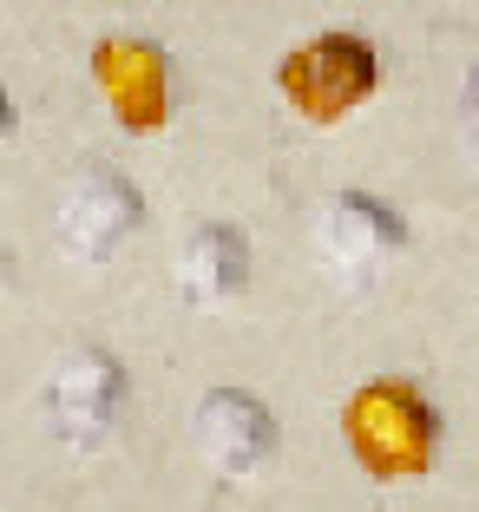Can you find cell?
Returning <instances> with one entry per match:
<instances>
[{
    "mask_svg": "<svg viewBox=\"0 0 479 512\" xmlns=\"http://www.w3.org/2000/svg\"><path fill=\"white\" fill-rule=\"evenodd\" d=\"M381 92V53L361 33H315L276 66V99L309 125H342Z\"/></svg>",
    "mask_w": 479,
    "mask_h": 512,
    "instance_id": "7a4b0ae2",
    "label": "cell"
},
{
    "mask_svg": "<svg viewBox=\"0 0 479 512\" xmlns=\"http://www.w3.org/2000/svg\"><path fill=\"white\" fill-rule=\"evenodd\" d=\"M7 289H14V256L0 250V302H7Z\"/></svg>",
    "mask_w": 479,
    "mask_h": 512,
    "instance_id": "8fae6325",
    "label": "cell"
},
{
    "mask_svg": "<svg viewBox=\"0 0 479 512\" xmlns=\"http://www.w3.org/2000/svg\"><path fill=\"white\" fill-rule=\"evenodd\" d=\"M119 414H125V362L112 348L79 342L46 368L40 421H46V434H53V447L99 453L105 440H112V427H119Z\"/></svg>",
    "mask_w": 479,
    "mask_h": 512,
    "instance_id": "3957f363",
    "label": "cell"
},
{
    "mask_svg": "<svg viewBox=\"0 0 479 512\" xmlns=\"http://www.w3.org/2000/svg\"><path fill=\"white\" fill-rule=\"evenodd\" d=\"M145 224V197L125 178L119 165H86L73 184H66L60 211H53V250L73 263V270H99Z\"/></svg>",
    "mask_w": 479,
    "mask_h": 512,
    "instance_id": "5b68a950",
    "label": "cell"
},
{
    "mask_svg": "<svg viewBox=\"0 0 479 512\" xmlns=\"http://www.w3.org/2000/svg\"><path fill=\"white\" fill-rule=\"evenodd\" d=\"M92 79H99L105 106H112V119H119L125 132L145 138L171 119V99H178V86H171V53L158 40H145V33H112V40H99Z\"/></svg>",
    "mask_w": 479,
    "mask_h": 512,
    "instance_id": "52a82bcc",
    "label": "cell"
},
{
    "mask_svg": "<svg viewBox=\"0 0 479 512\" xmlns=\"http://www.w3.org/2000/svg\"><path fill=\"white\" fill-rule=\"evenodd\" d=\"M460 138L479 165V66H466V79H460Z\"/></svg>",
    "mask_w": 479,
    "mask_h": 512,
    "instance_id": "9c48e42d",
    "label": "cell"
},
{
    "mask_svg": "<svg viewBox=\"0 0 479 512\" xmlns=\"http://www.w3.org/2000/svg\"><path fill=\"white\" fill-rule=\"evenodd\" d=\"M407 250V224L375 191H335L315 211V263L335 289H368Z\"/></svg>",
    "mask_w": 479,
    "mask_h": 512,
    "instance_id": "277c9868",
    "label": "cell"
},
{
    "mask_svg": "<svg viewBox=\"0 0 479 512\" xmlns=\"http://www.w3.org/2000/svg\"><path fill=\"white\" fill-rule=\"evenodd\" d=\"M191 440L217 480H250L276 460V414L250 388H204L191 407Z\"/></svg>",
    "mask_w": 479,
    "mask_h": 512,
    "instance_id": "8992f818",
    "label": "cell"
},
{
    "mask_svg": "<svg viewBox=\"0 0 479 512\" xmlns=\"http://www.w3.org/2000/svg\"><path fill=\"white\" fill-rule=\"evenodd\" d=\"M20 132V112H14V99H7V86H0V145Z\"/></svg>",
    "mask_w": 479,
    "mask_h": 512,
    "instance_id": "30bf717a",
    "label": "cell"
},
{
    "mask_svg": "<svg viewBox=\"0 0 479 512\" xmlns=\"http://www.w3.org/2000/svg\"><path fill=\"white\" fill-rule=\"evenodd\" d=\"M342 440L355 467L381 486L427 480L440 460V407L414 388L407 375H381L348 394L342 407Z\"/></svg>",
    "mask_w": 479,
    "mask_h": 512,
    "instance_id": "6da1fadb",
    "label": "cell"
},
{
    "mask_svg": "<svg viewBox=\"0 0 479 512\" xmlns=\"http://www.w3.org/2000/svg\"><path fill=\"white\" fill-rule=\"evenodd\" d=\"M250 289V237L237 224H197L178 250V296L191 309H230Z\"/></svg>",
    "mask_w": 479,
    "mask_h": 512,
    "instance_id": "ba28073f",
    "label": "cell"
}]
</instances>
